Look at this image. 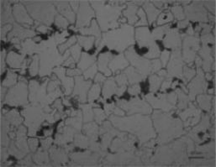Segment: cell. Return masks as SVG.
<instances>
[{
	"label": "cell",
	"instance_id": "1",
	"mask_svg": "<svg viewBox=\"0 0 216 167\" xmlns=\"http://www.w3.org/2000/svg\"><path fill=\"white\" fill-rule=\"evenodd\" d=\"M110 119L119 129L136 135L141 143L156 136L151 121L147 116L136 115L121 118L112 115Z\"/></svg>",
	"mask_w": 216,
	"mask_h": 167
},
{
	"label": "cell",
	"instance_id": "2",
	"mask_svg": "<svg viewBox=\"0 0 216 167\" xmlns=\"http://www.w3.org/2000/svg\"><path fill=\"white\" fill-rule=\"evenodd\" d=\"M133 27L127 24L122 25L120 27L105 34V46L117 51L122 52L135 43Z\"/></svg>",
	"mask_w": 216,
	"mask_h": 167
},
{
	"label": "cell",
	"instance_id": "3",
	"mask_svg": "<svg viewBox=\"0 0 216 167\" xmlns=\"http://www.w3.org/2000/svg\"><path fill=\"white\" fill-rule=\"evenodd\" d=\"M152 118L161 142H165L171 140L172 138V129L173 127L172 126H174L172 125V123L177 118H174L171 113H165L158 110L154 111Z\"/></svg>",
	"mask_w": 216,
	"mask_h": 167
},
{
	"label": "cell",
	"instance_id": "4",
	"mask_svg": "<svg viewBox=\"0 0 216 167\" xmlns=\"http://www.w3.org/2000/svg\"><path fill=\"white\" fill-rule=\"evenodd\" d=\"M136 39L139 48L147 49V52L144 55L148 58L158 57L159 54L158 47L154 43L148 28L146 27H140L136 29Z\"/></svg>",
	"mask_w": 216,
	"mask_h": 167
},
{
	"label": "cell",
	"instance_id": "5",
	"mask_svg": "<svg viewBox=\"0 0 216 167\" xmlns=\"http://www.w3.org/2000/svg\"><path fill=\"white\" fill-rule=\"evenodd\" d=\"M146 98L152 106L155 108H160L165 111L176 108L175 105L177 95L174 92L168 94L158 93L154 95L152 93L147 94Z\"/></svg>",
	"mask_w": 216,
	"mask_h": 167
},
{
	"label": "cell",
	"instance_id": "6",
	"mask_svg": "<svg viewBox=\"0 0 216 167\" xmlns=\"http://www.w3.org/2000/svg\"><path fill=\"white\" fill-rule=\"evenodd\" d=\"M117 103L119 106L126 111L128 115L136 112L147 114L152 112L151 108L149 105L138 98H133L129 101L118 100Z\"/></svg>",
	"mask_w": 216,
	"mask_h": 167
},
{
	"label": "cell",
	"instance_id": "7",
	"mask_svg": "<svg viewBox=\"0 0 216 167\" xmlns=\"http://www.w3.org/2000/svg\"><path fill=\"white\" fill-rule=\"evenodd\" d=\"M125 54L131 63L141 74L146 76L152 72L151 61L139 55L133 47L129 48L125 52Z\"/></svg>",
	"mask_w": 216,
	"mask_h": 167
},
{
	"label": "cell",
	"instance_id": "8",
	"mask_svg": "<svg viewBox=\"0 0 216 167\" xmlns=\"http://www.w3.org/2000/svg\"><path fill=\"white\" fill-rule=\"evenodd\" d=\"M197 75L188 85L189 89V97L191 100L195 99L196 95L205 91L207 85L204 77V73L200 68L197 70Z\"/></svg>",
	"mask_w": 216,
	"mask_h": 167
},
{
	"label": "cell",
	"instance_id": "9",
	"mask_svg": "<svg viewBox=\"0 0 216 167\" xmlns=\"http://www.w3.org/2000/svg\"><path fill=\"white\" fill-rule=\"evenodd\" d=\"M182 61L179 52L172 54L171 59L168 65V78L176 76L182 78L185 83L186 81L184 78L182 71Z\"/></svg>",
	"mask_w": 216,
	"mask_h": 167
},
{
	"label": "cell",
	"instance_id": "10",
	"mask_svg": "<svg viewBox=\"0 0 216 167\" xmlns=\"http://www.w3.org/2000/svg\"><path fill=\"white\" fill-rule=\"evenodd\" d=\"M75 81L73 93L81 101H84L87 92L91 86V81L90 80H84L83 77L80 75L76 76Z\"/></svg>",
	"mask_w": 216,
	"mask_h": 167
},
{
	"label": "cell",
	"instance_id": "11",
	"mask_svg": "<svg viewBox=\"0 0 216 167\" xmlns=\"http://www.w3.org/2000/svg\"><path fill=\"white\" fill-rule=\"evenodd\" d=\"M189 108L186 109L182 112L179 114V115L183 120H185L188 117H190L187 123H190V125H193V123H197L198 120L193 116L200 117V110L196 108L191 103H189Z\"/></svg>",
	"mask_w": 216,
	"mask_h": 167
},
{
	"label": "cell",
	"instance_id": "12",
	"mask_svg": "<svg viewBox=\"0 0 216 167\" xmlns=\"http://www.w3.org/2000/svg\"><path fill=\"white\" fill-rule=\"evenodd\" d=\"M127 8L123 11V14L127 18L128 23L133 24L136 23L138 18L136 15L138 7L135 5L133 2L128 3Z\"/></svg>",
	"mask_w": 216,
	"mask_h": 167
},
{
	"label": "cell",
	"instance_id": "13",
	"mask_svg": "<svg viewBox=\"0 0 216 167\" xmlns=\"http://www.w3.org/2000/svg\"><path fill=\"white\" fill-rule=\"evenodd\" d=\"M129 64L127 60L122 54L115 56L110 62L109 66L115 72L119 69H122L127 66Z\"/></svg>",
	"mask_w": 216,
	"mask_h": 167
},
{
	"label": "cell",
	"instance_id": "14",
	"mask_svg": "<svg viewBox=\"0 0 216 167\" xmlns=\"http://www.w3.org/2000/svg\"><path fill=\"white\" fill-rule=\"evenodd\" d=\"M111 57L112 54L110 53L106 52L101 53L99 58V69L106 76L111 74V71L108 68L107 65Z\"/></svg>",
	"mask_w": 216,
	"mask_h": 167
},
{
	"label": "cell",
	"instance_id": "15",
	"mask_svg": "<svg viewBox=\"0 0 216 167\" xmlns=\"http://www.w3.org/2000/svg\"><path fill=\"white\" fill-rule=\"evenodd\" d=\"M117 87L113 78L110 77L104 83L102 90V94L105 98H110L115 93Z\"/></svg>",
	"mask_w": 216,
	"mask_h": 167
},
{
	"label": "cell",
	"instance_id": "16",
	"mask_svg": "<svg viewBox=\"0 0 216 167\" xmlns=\"http://www.w3.org/2000/svg\"><path fill=\"white\" fill-rule=\"evenodd\" d=\"M127 75L130 83H134L141 81L146 76L140 73L136 69L131 66L128 67L124 71Z\"/></svg>",
	"mask_w": 216,
	"mask_h": 167
},
{
	"label": "cell",
	"instance_id": "17",
	"mask_svg": "<svg viewBox=\"0 0 216 167\" xmlns=\"http://www.w3.org/2000/svg\"><path fill=\"white\" fill-rule=\"evenodd\" d=\"M143 6L147 13L149 23H151L155 20L159 11L157 10L152 4L148 1L145 2Z\"/></svg>",
	"mask_w": 216,
	"mask_h": 167
},
{
	"label": "cell",
	"instance_id": "18",
	"mask_svg": "<svg viewBox=\"0 0 216 167\" xmlns=\"http://www.w3.org/2000/svg\"><path fill=\"white\" fill-rule=\"evenodd\" d=\"M211 96L207 94H200L198 96L197 101L200 106L204 109L209 111L211 108L210 101Z\"/></svg>",
	"mask_w": 216,
	"mask_h": 167
},
{
	"label": "cell",
	"instance_id": "19",
	"mask_svg": "<svg viewBox=\"0 0 216 167\" xmlns=\"http://www.w3.org/2000/svg\"><path fill=\"white\" fill-rule=\"evenodd\" d=\"M164 77L159 76L156 75H153L149 77L150 83V90L153 91H155L159 88Z\"/></svg>",
	"mask_w": 216,
	"mask_h": 167
},
{
	"label": "cell",
	"instance_id": "20",
	"mask_svg": "<svg viewBox=\"0 0 216 167\" xmlns=\"http://www.w3.org/2000/svg\"><path fill=\"white\" fill-rule=\"evenodd\" d=\"M100 86L98 83L93 84L88 92V97L89 100H93L97 99L100 92Z\"/></svg>",
	"mask_w": 216,
	"mask_h": 167
},
{
	"label": "cell",
	"instance_id": "21",
	"mask_svg": "<svg viewBox=\"0 0 216 167\" xmlns=\"http://www.w3.org/2000/svg\"><path fill=\"white\" fill-rule=\"evenodd\" d=\"M175 91L179 97V102L178 106L180 108L186 107L189 100L188 96L179 88L176 89Z\"/></svg>",
	"mask_w": 216,
	"mask_h": 167
},
{
	"label": "cell",
	"instance_id": "22",
	"mask_svg": "<svg viewBox=\"0 0 216 167\" xmlns=\"http://www.w3.org/2000/svg\"><path fill=\"white\" fill-rule=\"evenodd\" d=\"M16 74L9 72L7 74L3 82V85L6 87H12L16 84Z\"/></svg>",
	"mask_w": 216,
	"mask_h": 167
},
{
	"label": "cell",
	"instance_id": "23",
	"mask_svg": "<svg viewBox=\"0 0 216 167\" xmlns=\"http://www.w3.org/2000/svg\"><path fill=\"white\" fill-rule=\"evenodd\" d=\"M137 15L140 17V20L135 25L136 26L146 25L147 24L145 13L141 8H140L137 12Z\"/></svg>",
	"mask_w": 216,
	"mask_h": 167
},
{
	"label": "cell",
	"instance_id": "24",
	"mask_svg": "<svg viewBox=\"0 0 216 167\" xmlns=\"http://www.w3.org/2000/svg\"><path fill=\"white\" fill-rule=\"evenodd\" d=\"M97 71L95 66H94L87 69L83 73V76L86 79H92L94 78Z\"/></svg>",
	"mask_w": 216,
	"mask_h": 167
},
{
	"label": "cell",
	"instance_id": "25",
	"mask_svg": "<svg viewBox=\"0 0 216 167\" xmlns=\"http://www.w3.org/2000/svg\"><path fill=\"white\" fill-rule=\"evenodd\" d=\"M195 70L189 68L186 66L184 68V76L186 79V81L189 80L195 74Z\"/></svg>",
	"mask_w": 216,
	"mask_h": 167
},
{
	"label": "cell",
	"instance_id": "26",
	"mask_svg": "<svg viewBox=\"0 0 216 167\" xmlns=\"http://www.w3.org/2000/svg\"><path fill=\"white\" fill-rule=\"evenodd\" d=\"M115 80L119 85L124 86L127 83V78L125 74H121L115 77Z\"/></svg>",
	"mask_w": 216,
	"mask_h": 167
},
{
	"label": "cell",
	"instance_id": "27",
	"mask_svg": "<svg viewBox=\"0 0 216 167\" xmlns=\"http://www.w3.org/2000/svg\"><path fill=\"white\" fill-rule=\"evenodd\" d=\"M152 73L158 70L161 67V63L158 59H155L151 61Z\"/></svg>",
	"mask_w": 216,
	"mask_h": 167
},
{
	"label": "cell",
	"instance_id": "28",
	"mask_svg": "<svg viewBox=\"0 0 216 167\" xmlns=\"http://www.w3.org/2000/svg\"><path fill=\"white\" fill-rule=\"evenodd\" d=\"M168 14L167 12L162 13L158 18V24H161L167 22L168 20Z\"/></svg>",
	"mask_w": 216,
	"mask_h": 167
},
{
	"label": "cell",
	"instance_id": "29",
	"mask_svg": "<svg viewBox=\"0 0 216 167\" xmlns=\"http://www.w3.org/2000/svg\"><path fill=\"white\" fill-rule=\"evenodd\" d=\"M140 91V88L139 85H134L129 87L128 89L129 92L132 95H136L139 93Z\"/></svg>",
	"mask_w": 216,
	"mask_h": 167
},
{
	"label": "cell",
	"instance_id": "30",
	"mask_svg": "<svg viewBox=\"0 0 216 167\" xmlns=\"http://www.w3.org/2000/svg\"><path fill=\"white\" fill-rule=\"evenodd\" d=\"M169 52L166 50L163 51L161 54V59L162 62L163 66H165L168 59Z\"/></svg>",
	"mask_w": 216,
	"mask_h": 167
},
{
	"label": "cell",
	"instance_id": "31",
	"mask_svg": "<svg viewBox=\"0 0 216 167\" xmlns=\"http://www.w3.org/2000/svg\"><path fill=\"white\" fill-rule=\"evenodd\" d=\"M67 74L70 76L80 75L81 73L80 70L77 69H69L67 71Z\"/></svg>",
	"mask_w": 216,
	"mask_h": 167
},
{
	"label": "cell",
	"instance_id": "32",
	"mask_svg": "<svg viewBox=\"0 0 216 167\" xmlns=\"http://www.w3.org/2000/svg\"><path fill=\"white\" fill-rule=\"evenodd\" d=\"M171 78H168L163 83L161 89V91H164L170 87L171 83Z\"/></svg>",
	"mask_w": 216,
	"mask_h": 167
},
{
	"label": "cell",
	"instance_id": "33",
	"mask_svg": "<svg viewBox=\"0 0 216 167\" xmlns=\"http://www.w3.org/2000/svg\"><path fill=\"white\" fill-rule=\"evenodd\" d=\"M105 77L100 73H97L94 78V81L96 82H100L104 81Z\"/></svg>",
	"mask_w": 216,
	"mask_h": 167
},
{
	"label": "cell",
	"instance_id": "34",
	"mask_svg": "<svg viewBox=\"0 0 216 167\" xmlns=\"http://www.w3.org/2000/svg\"><path fill=\"white\" fill-rule=\"evenodd\" d=\"M114 108V105L112 103L106 104L104 106V108L108 114H109L112 110H113Z\"/></svg>",
	"mask_w": 216,
	"mask_h": 167
},
{
	"label": "cell",
	"instance_id": "35",
	"mask_svg": "<svg viewBox=\"0 0 216 167\" xmlns=\"http://www.w3.org/2000/svg\"><path fill=\"white\" fill-rule=\"evenodd\" d=\"M126 89V87L124 86H122L119 88H117L116 94L118 96L121 95Z\"/></svg>",
	"mask_w": 216,
	"mask_h": 167
},
{
	"label": "cell",
	"instance_id": "36",
	"mask_svg": "<svg viewBox=\"0 0 216 167\" xmlns=\"http://www.w3.org/2000/svg\"><path fill=\"white\" fill-rule=\"evenodd\" d=\"M113 110L114 113L116 115H122L124 114V112L118 108H115Z\"/></svg>",
	"mask_w": 216,
	"mask_h": 167
},
{
	"label": "cell",
	"instance_id": "37",
	"mask_svg": "<svg viewBox=\"0 0 216 167\" xmlns=\"http://www.w3.org/2000/svg\"><path fill=\"white\" fill-rule=\"evenodd\" d=\"M158 73L160 76H163L165 75L167 73L165 70L162 69L159 71Z\"/></svg>",
	"mask_w": 216,
	"mask_h": 167
},
{
	"label": "cell",
	"instance_id": "38",
	"mask_svg": "<svg viewBox=\"0 0 216 167\" xmlns=\"http://www.w3.org/2000/svg\"><path fill=\"white\" fill-rule=\"evenodd\" d=\"M196 62L197 65L199 66L201 64V60L198 57H197L196 59Z\"/></svg>",
	"mask_w": 216,
	"mask_h": 167
},
{
	"label": "cell",
	"instance_id": "39",
	"mask_svg": "<svg viewBox=\"0 0 216 167\" xmlns=\"http://www.w3.org/2000/svg\"><path fill=\"white\" fill-rule=\"evenodd\" d=\"M206 77L208 80H210L212 78V76L210 73H207L206 74Z\"/></svg>",
	"mask_w": 216,
	"mask_h": 167
},
{
	"label": "cell",
	"instance_id": "40",
	"mask_svg": "<svg viewBox=\"0 0 216 167\" xmlns=\"http://www.w3.org/2000/svg\"><path fill=\"white\" fill-rule=\"evenodd\" d=\"M180 85L182 87L184 91L186 93L188 92V90L182 84H180Z\"/></svg>",
	"mask_w": 216,
	"mask_h": 167
},
{
	"label": "cell",
	"instance_id": "41",
	"mask_svg": "<svg viewBox=\"0 0 216 167\" xmlns=\"http://www.w3.org/2000/svg\"><path fill=\"white\" fill-rule=\"evenodd\" d=\"M178 81L176 80L174 81L172 84V88H174L175 87V86L178 84Z\"/></svg>",
	"mask_w": 216,
	"mask_h": 167
},
{
	"label": "cell",
	"instance_id": "42",
	"mask_svg": "<svg viewBox=\"0 0 216 167\" xmlns=\"http://www.w3.org/2000/svg\"><path fill=\"white\" fill-rule=\"evenodd\" d=\"M213 89L212 88H211L210 89H209L208 90V92L209 93H212L213 92Z\"/></svg>",
	"mask_w": 216,
	"mask_h": 167
},
{
	"label": "cell",
	"instance_id": "43",
	"mask_svg": "<svg viewBox=\"0 0 216 167\" xmlns=\"http://www.w3.org/2000/svg\"><path fill=\"white\" fill-rule=\"evenodd\" d=\"M120 21H121V22H126V19H125L124 18H122L120 20Z\"/></svg>",
	"mask_w": 216,
	"mask_h": 167
}]
</instances>
